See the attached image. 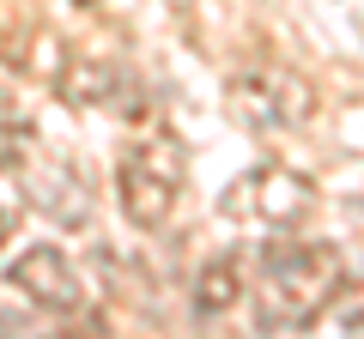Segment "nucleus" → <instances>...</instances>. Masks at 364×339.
I'll return each instance as SVG.
<instances>
[{
	"instance_id": "nucleus-1",
	"label": "nucleus",
	"mask_w": 364,
	"mask_h": 339,
	"mask_svg": "<svg viewBox=\"0 0 364 339\" xmlns=\"http://www.w3.org/2000/svg\"><path fill=\"white\" fill-rule=\"evenodd\" d=\"M340 279V248L328 243H267L255 279V327L279 333V327H310L316 315L334 303Z\"/></svg>"
},
{
	"instance_id": "nucleus-2",
	"label": "nucleus",
	"mask_w": 364,
	"mask_h": 339,
	"mask_svg": "<svg viewBox=\"0 0 364 339\" xmlns=\"http://www.w3.org/2000/svg\"><path fill=\"white\" fill-rule=\"evenodd\" d=\"M182 176H188V157H182L176 133L158 128V133H146V140H134L128 152H122V164H116V194H122L128 224H140V230L170 224V212H176V200H182Z\"/></svg>"
},
{
	"instance_id": "nucleus-3",
	"label": "nucleus",
	"mask_w": 364,
	"mask_h": 339,
	"mask_svg": "<svg viewBox=\"0 0 364 339\" xmlns=\"http://www.w3.org/2000/svg\"><path fill=\"white\" fill-rule=\"evenodd\" d=\"M231 104L249 128H304L316 116L310 79L286 73V67H243L231 79Z\"/></svg>"
},
{
	"instance_id": "nucleus-4",
	"label": "nucleus",
	"mask_w": 364,
	"mask_h": 339,
	"mask_svg": "<svg viewBox=\"0 0 364 339\" xmlns=\"http://www.w3.org/2000/svg\"><path fill=\"white\" fill-rule=\"evenodd\" d=\"M6 285H18V297H31L37 309L49 315H73L85 309V279H79V267L67 261L61 248H25L13 267H6Z\"/></svg>"
},
{
	"instance_id": "nucleus-5",
	"label": "nucleus",
	"mask_w": 364,
	"mask_h": 339,
	"mask_svg": "<svg viewBox=\"0 0 364 339\" xmlns=\"http://www.w3.org/2000/svg\"><path fill=\"white\" fill-rule=\"evenodd\" d=\"M25 188H31V200H37L55 224H67V230H79V224L91 218V194L79 188L73 170H61V164H37L25 176Z\"/></svg>"
},
{
	"instance_id": "nucleus-6",
	"label": "nucleus",
	"mask_w": 364,
	"mask_h": 339,
	"mask_svg": "<svg viewBox=\"0 0 364 339\" xmlns=\"http://www.w3.org/2000/svg\"><path fill=\"white\" fill-rule=\"evenodd\" d=\"M249 188H255V194H249V206H255L267 224H291V218H304V212H310V182H304V176L261 170Z\"/></svg>"
},
{
	"instance_id": "nucleus-7",
	"label": "nucleus",
	"mask_w": 364,
	"mask_h": 339,
	"mask_svg": "<svg viewBox=\"0 0 364 339\" xmlns=\"http://www.w3.org/2000/svg\"><path fill=\"white\" fill-rule=\"evenodd\" d=\"M237 297H243V267H237L231 255L200 267V279H195V315H207V321H213V315H225Z\"/></svg>"
},
{
	"instance_id": "nucleus-8",
	"label": "nucleus",
	"mask_w": 364,
	"mask_h": 339,
	"mask_svg": "<svg viewBox=\"0 0 364 339\" xmlns=\"http://www.w3.org/2000/svg\"><path fill=\"white\" fill-rule=\"evenodd\" d=\"M352 327H364V309H358V315H352Z\"/></svg>"
},
{
	"instance_id": "nucleus-9",
	"label": "nucleus",
	"mask_w": 364,
	"mask_h": 339,
	"mask_svg": "<svg viewBox=\"0 0 364 339\" xmlns=\"http://www.w3.org/2000/svg\"><path fill=\"white\" fill-rule=\"evenodd\" d=\"M0 230H6V218H0Z\"/></svg>"
}]
</instances>
